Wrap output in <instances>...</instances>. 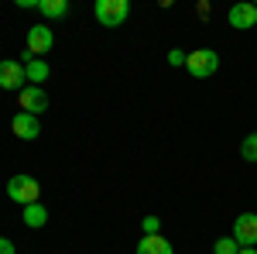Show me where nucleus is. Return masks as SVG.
I'll return each instance as SVG.
<instances>
[{
  "instance_id": "nucleus-13",
  "label": "nucleus",
  "mask_w": 257,
  "mask_h": 254,
  "mask_svg": "<svg viewBox=\"0 0 257 254\" xmlns=\"http://www.w3.org/2000/svg\"><path fill=\"white\" fill-rule=\"evenodd\" d=\"M38 11L45 18H65L69 14V0H38Z\"/></svg>"
},
{
  "instance_id": "nucleus-19",
  "label": "nucleus",
  "mask_w": 257,
  "mask_h": 254,
  "mask_svg": "<svg viewBox=\"0 0 257 254\" xmlns=\"http://www.w3.org/2000/svg\"><path fill=\"white\" fill-rule=\"evenodd\" d=\"M237 254H257V247H240Z\"/></svg>"
},
{
  "instance_id": "nucleus-1",
  "label": "nucleus",
  "mask_w": 257,
  "mask_h": 254,
  "mask_svg": "<svg viewBox=\"0 0 257 254\" xmlns=\"http://www.w3.org/2000/svg\"><path fill=\"white\" fill-rule=\"evenodd\" d=\"M7 196H11V203L31 206V203H38L41 186H38V179H35V176H11V179H7Z\"/></svg>"
},
{
  "instance_id": "nucleus-12",
  "label": "nucleus",
  "mask_w": 257,
  "mask_h": 254,
  "mask_svg": "<svg viewBox=\"0 0 257 254\" xmlns=\"http://www.w3.org/2000/svg\"><path fill=\"white\" fill-rule=\"evenodd\" d=\"M21 220H24L28 227H35V230H41V227L48 223V210H45L41 203H31V206H24V213H21Z\"/></svg>"
},
{
  "instance_id": "nucleus-6",
  "label": "nucleus",
  "mask_w": 257,
  "mask_h": 254,
  "mask_svg": "<svg viewBox=\"0 0 257 254\" xmlns=\"http://www.w3.org/2000/svg\"><path fill=\"white\" fill-rule=\"evenodd\" d=\"M233 240L240 247H257V213H240L233 220Z\"/></svg>"
},
{
  "instance_id": "nucleus-2",
  "label": "nucleus",
  "mask_w": 257,
  "mask_h": 254,
  "mask_svg": "<svg viewBox=\"0 0 257 254\" xmlns=\"http://www.w3.org/2000/svg\"><path fill=\"white\" fill-rule=\"evenodd\" d=\"M93 14H96V21L103 28H120L131 18V0H96Z\"/></svg>"
},
{
  "instance_id": "nucleus-15",
  "label": "nucleus",
  "mask_w": 257,
  "mask_h": 254,
  "mask_svg": "<svg viewBox=\"0 0 257 254\" xmlns=\"http://www.w3.org/2000/svg\"><path fill=\"white\" fill-rule=\"evenodd\" d=\"M240 244L233 240V237H219L216 244H213V254H237Z\"/></svg>"
},
{
  "instance_id": "nucleus-9",
  "label": "nucleus",
  "mask_w": 257,
  "mask_h": 254,
  "mask_svg": "<svg viewBox=\"0 0 257 254\" xmlns=\"http://www.w3.org/2000/svg\"><path fill=\"white\" fill-rule=\"evenodd\" d=\"M230 24H233L237 31L257 28V4H247V0L233 4V7H230Z\"/></svg>"
},
{
  "instance_id": "nucleus-11",
  "label": "nucleus",
  "mask_w": 257,
  "mask_h": 254,
  "mask_svg": "<svg viewBox=\"0 0 257 254\" xmlns=\"http://www.w3.org/2000/svg\"><path fill=\"white\" fill-rule=\"evenodd\" d=\"M24 72H28V86H41L52 69H48V62H41V59H24Z\"/></svg>"
},
{
  "instance_id": "nucleus-3",
  "label": "nucleus",
  "mask_w": 257,
  "mask_h": 254,
  "mask_svg": "<svg viewBox=\"0 0 257 254\" xmlns=\"http://www.w3.org/2000/svg\"><path fill=\"white\" fill-rule=\"evenodd\" d=\"M185 69H189V76H196V79H209L219 69V55L213 48H196V52H189Z\"/></svg>"
},
{
  "instance_id": "nucleus-5",
  "label": "nucleus",
  "mask_w": 257,
  "mask_h": 254,
  "mask_svg": "<svg viewBox=\"0 0 257 254\" xmlns=\"http://www.w3.org/2000/svg\"><path fill=\"white\" fill-rule=\"evenodd\" d=\"M18 107L24 110V114H35V117H41L45 110H48V93L41 90V86H24L18 93Z\"/></svg>"
},
{
  "instance_id": "nucleus-8",
  "label": "nucleus",
  "mask_w": 257,
  "mask_h": 254,
  "mask_svg": "<svg viewBox=\"0 0 257 254\" xmlns=\"http://www.w3.org/2000/svg\"><path fill=\"white\" fill-rule=\"evenodd\" d=\"M52 45H55V35H52V28H48V24H35V28H28V52H31L35 59L45 55Z\"/></svg>"
},
{
  "instance_id": "nucleus-17",
  "label": "nucleus",
  "mask_w": 257,
  "mask_h": 254,
  "mask_svg": "<svg viewBox=\"0 0 257 254\" xmlns=\"http://www.w3.org/2000/svg\"><path fill=\"white\" fill-rule=\"evenodd\" d=\"M185 62H189V52H182V48H172V52H168V65H172V69L185 65Z\"/></svg>"
},
{
  "instance_id": "nucleus-10",
  "label": "nucleus",
  "mask_w": 257,
  "mask_h": 254,
  "mask_svg": "<svg viewBox=\"0 0 257 254\" xmlns=\"http://www.w3.org/2000/svg\"><path fill=\"white\" fill-rule=\"evenodd\" d=\"M138 254H175V251L161 234H155V237H141L138 240Z\"/></svg>"
},
{
  "instance_id": "nucleus-18",
  "label": "nucleus",
  "mask_w": 257,
  "mask_h": 254,
  "mask_svg": "<svg viewBox=\"0 0 257 254\" xmlns=\"http://www.w3.org/2000/svg\"><path fill=\"white\" fill-rule=\"evenodd\" d=\"M0 254H18V247H14L7 237H0Z\"/></svg>"
},
{
  "instance_id": "nucleus-4",
  "label": "nucleus",
  "mask_w": 257,
  "mask_h": 254,
  "mask_svg": "<svg viewBox=\"0 0 257 254\" xmlns=\"http://www.w3.org/2000/svg\"><path fill=\"white\" fill-rule=\"evenodd\" d=\"M28 86V72H24V62L18 59H4L0 62V90H24Z\"/></svg>"
},
{
  "instance_id": "nucleus-14",
  "label": "nucleus",
  "mask_w": 257,
  "mask_h": 254,
  "mask_svg": "<svg viewBox=\"0 0 257 254\" xmlns=\"http://www.w3.org/2000/svg\"><path fill=\"white\" fill-rule=\"evenodd\" d=\"M240 155H243V161L257 165V131H254V134H247V137H243V144H240Z\"/></svg>"
},
{
  "instance_id": "nucleus-16",
  "label": "nucleus",
  "mask_w": 257,
  "mask_h": 254,
  "mask_svg": "<svg viewBox=\"0 0 257 254\" xmlns=\"http://www.w3.org/2000/svg\"><path fill=\"white\" fill-rule=\"evenodd\" d=\"M141 230H144V237L161 234V220H158V216H144V220H141Z\"/></svg>"
},
{
  "instance_id": "nucleus-7",
  "label": "nucleus",
  "mask_w": 257,
  "mask_h": 254,
  "mask_svg": "<svg viewBox=\"0 0 257 254\" xmlns=\"http://www.w3.org/2000/svg\"><path fill=\"white\" fill-rule=\"evenodd\" d=\"M11 131L21 137V141H38L41 137V124L35 114H24V110H18L14 117H11Z\"/></svg>"
}]
</instances>
